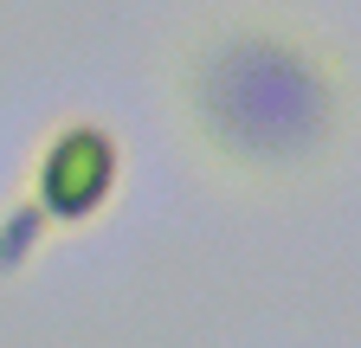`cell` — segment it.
<instances>
[{
	"mask_svg": "<svg viewBox=\"0 0 361 348\" xmlns=\"http://www.w3.org/2000/svg\"><path fill=\"white\" fill-rule=\"evenodd\" d=\"M116 181H123L116 136L104 123L78 116V123L52 129V142L39 149V161H32V206L52 226H84V220H97V213L110 206Z\"/></svg>",
	"mask_w": 361,
	"mask_h": 348,
	"instance_id": "2",
	"label": "cell"
},
{
	"mask_svg": "<svg viewBox=\"0 0 361 348\" xmlns=\"http://www.w3.org/2000/svg\"><path fill=\"white\" fill-rule=\"evenodd\" d=\"M52 232V220L32 206V200H20L13 213H7V226H0V271H20L26 258L39 251V239Z\"/></svg>",
	"mask_w": 361,
	"mask_h": 348,
	"instance_id": "3",
	"label": "cell"
},
{
	"mask_svg": "<svg viewBox=\"0 0 361 348\" xmlns=\"http://www.w3.org/2000/svg\"><path fill=\"white\" fill-rule=\"evenodd\" d=\"M194 155L239 187H303L355 136L361 84L316 26L290 13L207 20L174 71Z\"/></svg>",
	"mask_w": 361,
	"mask_h": 348,
	"instance_id": "1",
	"label": "cell"
}]
</instances>
